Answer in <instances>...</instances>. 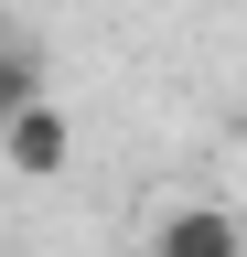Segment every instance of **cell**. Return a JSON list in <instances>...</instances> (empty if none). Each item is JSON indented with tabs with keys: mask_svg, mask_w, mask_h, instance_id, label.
<instances>
[{
	"mask_svg": "<svg viewBox=\"0 0 247 257\" xmlns=\"http://www.w3.org/2000/svg\"><path fill=\"white\" fill-rule=\"evenodd\" d=\"M0 161H11V182H54L75 161V118L65 107H22V118H0Z\"/></svg>",
	"mask_w": 247,
	"mask_h": 257,
	"instance_id": "cell-1",
	"label": "cell"
},
{
	"mask_svg": "<svg viewBox=\"0 0 247 257\" xmlns=\"http://www.w3.org/2000/svg\"><path fill=\"white\" fill-rule=\"evenodd\" d=\"M150 257H247V225L226 204H172L150 225Z\"/></svg>",
	"mask_w": 247,
	"mask_h": 257,
	"instance_id": "cell-2",
	"label": "cell"
},
{
	"mask_svg": "<svg viewBox=\"0 0 247 257\" xmlns=\"http://www.w3.org/2000/svg\"><path fill=\"white\" fill-rule=\"evenodd\" d=\"M22 107H54V96H43V43H33V32H11V54H0V118H22Z\"/></svg>",
	"mask_w": 247,
	"mask_h": 257,
	"instance_id": "cell-3",
	"label": "cell"
}]
</instances>
